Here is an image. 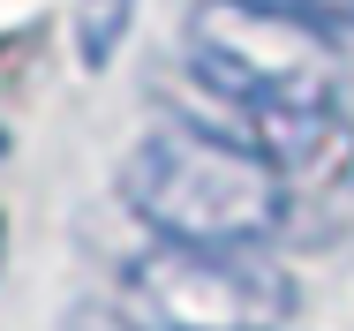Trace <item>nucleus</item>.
<instances>
[{
  "mask_svg": "<svg viewBox=\"0 0 354 331\" xmlns=\"http://www.w3.org/2000/svg\"><path fill=\"white\" fill-rule=\"evenodd\" d=\"M129 331H286L294 278L257 249H196L158 241L121 278Z\"/></svg>",
  "mask_w": 354,
  "mask_h": 331,
  "instance_id": "nucleus-3",
  "label": "nucleus"
},
{
  "mask_svg": "<svg viewBox=\"0 0 354 331\" xmlns=\"http://www.w3.org/2000/svg\"><path fill=\"white\" fill-rule=\"evenodd\" d=\"M249 8H272V15H294L324 38H354V0H249Z\"/></svg>",
  "mask_w": 354,
  "mask_h": 331,
  "instance_id": "nucleus-5",
  "label": "nucleus"
},
{
  "mask_svg": "<svg viewBox=\"0 0 354 331\" xmlns=\"http://www.w3.org/2000/svg\"><path fill=\"white\" fill-rule=\"evenodd\" d=\"M121 203L136 211L158 241H196V249H264L294 211V181L241 143L234 129L204 121H166L129 151Z\"/></svg>",
  "mask_w": 354,
  "mask_h": 331,
  "instance_id": "nucleus-1",
  "label": "nucleus"
},
{
  "mask_svg": "<svg viewBox=\"0 0 354 331\" xmlns=\"http://www.w3.org/2000/svg\"><path fill=\"white\" fill-rule=\"evenodd\" d=\"M189 75L196 91L234 113V135L249 143L272 121L339 113V38L249 8V0H196L189 8Z\"/></svg>",
  "mask_w": 354,
  "mask_h": 331,
  "instance_id": "nucleus-2",
  "label": "nucleus"
},
{
  "mask_svg": "<svg viewBox=\"0 0 354 331\" xmlns=\"http://www.w3.org/2000/svg\"><path fill=\"white\" fill-rule=\"evenodd\" d=\"M136 0H75V38H83V68H106L113 46L129 38Z\"/></svg>",
  "mask_w": 354,
  "mask_h": 331,
  "instance_id": "nucleus-4",
  "label": "nucleus"
}]
</instances>
